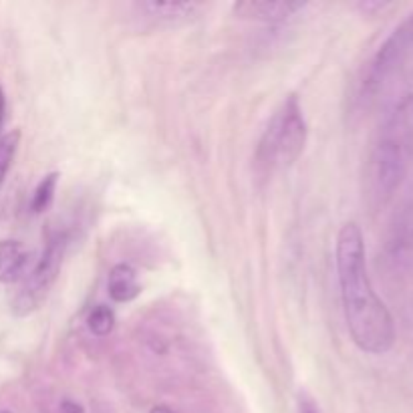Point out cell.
Here are the masks:
<instances>
[{
	"label": "cell",
	"mask_w": 413,
	"mask_h": 413,
	"mask_svg": "<svg viewBox=\"0 0 413 413\" xmlns=\"http://www.w3.org/2000/svg\"><path fill=\"white\" fill-rule=\"evenodd\" d=\"M337 280L347 329L353 343L369 355H385L395 343V323L369 279L363 232L355 222L343 224L335 248Z\"/></svg>",
	"instance_id": "1"
},
{
	"label": "cell",
	"mask_w": 413,
	"mask_h": 413,
	"mask_svg": "<svg viewBox=\"0 0 413 413\" xmlns=\"http://www.w3.org/2000/svg\"><path fill=\"white\" fill-rule=\"evenodd\" d=\"M413 161V93L405 95L381 123L369 157V198L381 206L399 190Z\"/></svg>",
	"instance_id": "2"
},
{
	"label": "cell",
	"mask_w": 413,
	"mask_h": 413,
	"mask_svg": "<svg viewBox=\"0 0 413 413\" xmlns=\"http://www.w3.org/2000/svg\"><path fill=\"white\" fill-rule=\"evenodd\" d=\"M307 134L309 129L301 101L292 93L282 101L258 141V166L262 169H272L294 164L304 149Z\"/></svg>",
	"instance_id": "3"
},
{
	"label": "cell",
	"mask_w": 413,
	"mask_h": 413,
	"mask_svg": "<svg viewBox=\"0 0 413 413\" xmlns=\"http://www.w3.org/2000/svg\"><path fill=\"white\" fill-rule=\"evenodd\" d=\"M413 55V12L397 24L389 36L379 45L375 55L369 59L357 83V103L369 107L387 89L395 75Z\"/></svg>",
	"instance_id": "4"
},
{
	"label": "cell",
	"mask_w": 413,
	"mask_h": 413,
	"mask_svg": "<svg viewBox=\"0 0 413 413\" xmlns=\"http://www.w3.org/2000/svg\"><path fill=\"white\" fill-rule=\"evenodd\" d=\"M67 232H56L46 240L43 254L36 260V264L26 272L21 289L12 299V313L16 317L33 314L46 301L49 292L55 287L56 279H59V272H61L63 260H65V254H67Z\"/></svg>",
	"instance_id": "5"
},
{
	"label": "cell",
	"mask_w": 413,
	"mask_h": 413,
	"mask_svg": "<svg viewBox=\"0 0 413 413\" xmlns=\"http://www.w3.org/2000/svg\"><path fill=\"white\" fill-rule=\"evenodd\" d=\"M381 260L393 274L413 267V186L397 204L383 238Z\"/></svg>",
	"instance_id": "6"
},
{
	"label": "cell",
	"mask_w": 413,
	"mask_h": 413,
	"mask_svg": "<svg viewBox=\"0 0 413 413\" xmlns=\"http://www.w3.org/2000/svg\"><path fill=\"white\" fill-rule=\"evenodd\" d=\"M304 2H289V0H246L234 4V12L248 21H258L267 24H282L301 12Z\"/></svg>",
	"instance_id": "7"
},
{
	"label": "cell",
	"mask_w": 413,
	"mask_h": 413,
	"mask_svg": "<svg viewBox=\"0 0 413 413\" xmlns=\"http://www.w3.org/2000/svg\"><path fill=\"white\" fill-rule=\"evenodd\" d=\"M31 250L19 240H0V282H21L29 272Z\"/></svg>",
	"instance_id": "8"
},
{
	"label": "cell",
	"mask_w": 413,
	"mask_h": 413,
	"mask_svg": "<svg viewBox=\"0 0 413 413\" xmlns=\"http://www.w3.org/2000/svg\"><path fill=\"white\" fill-rule=\"evenodd\" d=\"M135 6L144 12L147 19L166 24L186 23L201 9V4L198 2H157V0H146Z\"/></svg>",
	"instance_id": "9"
},
{
	"label": "cell",
	"mask_w": 413,
	"mask_h": 413,
	"mask_svg": "<svg viewBox=\"0 0 413 413\" xmlns=\"http://www.w3.org/2000/svg\"><path fill=\"white\" fill-rule=\"evenodd\" d=\"M107 291H109L111 301L115 302H131L137 299L141 292V284H139L135 268L125 262L115 264L107 277Z\"/></svg>",
	"instance_id": "10"
},
{
	"label": "cell",
	"mask_w": 413,
	"mask_h": 413,
	"mask_svg": "<svg viewBox=\"0 0 413 413\" xmlns=\"http://www.w3.org/2000/svg\"><path fill=\"white\" fill-rule=\"evenodd\" d=\"M59 178H61V176H59L56 171H51V174H46L45 178L36 184V188H34L33 191V198H31V210H33V214H43L45 210L51 208V204L55 200Z\"/></svg>",
	"instance_id": "11"
},
{
	"label": "cell",
	"mask_w": 413,
	"mask_h": 413,
	"mask_svg": "<svg viewBox=\"0 0 413 413\" xmlns=\"http://www.w3.org/2000/svg\"><path fill=\"white\" fill-rule=\"evenodd\" d=\"M19 144H21V131L19 129L0 134V186H2V181L6 179L9 171H11Z\"/></svg>",
	"instance_id": "12"
},
{
	"label": "cell",
	"mask_w": 413,
	"mask_h": 413,
	"mask_svg": "<svg viewBox=\"0 0 413 413\" xmlns=\"http://www.w3.org/2000/svg\"><path fill=\"white\" fill-rule=\"evenodd\" d=\"M87 324H89V331L93 335L107 337L113 331V327H115V313H113L109 307H103V304H101V307L91 311Z\"/></svg>",
	"instance_id": "13"
},
{
	"label": "cell",
	"mask_w": 413,
	"mask_h": 413,
	"mask_svg": "<svg viewBox=\"0 0 413 413\" xmlns=\"http://www.w3.org/2000/svg\"><path fill=\"white\" fill-rule=\"evenodd\" d=\"M299 413H323L321 407L317 405L313 397L309 393H299V402H297Z\"/></svg>",
	"instance_id": "14"
},
{
	"label": "cell",
	"mask_w": 413,
	"mask_h": 413,
	"mask_svg": "<svg viewBox=\"0 0 413 413\" xmlns=\"http://www.w3.org/2000/svg\"><path fill=\"white\" fill-rule=\"evenodd\" d=\"M61 413H85L83 405L73 399H63L61 402Z\"/></svg>",
	"instance_id": "15"
},
{
	"label": "cell",
	"mask_w": 413,
	"mask_h": 413,
	"mask_svg": "<svg viewBox=\"0 0 413 413\" xmlns=\"http://www.w3.org/2000/svg\"><path fill=\"white\" fill-rule=\"evenodd\" d=\"M4 121H6V95H4L2 85H0V131H2Z\"/></svg>",
	"instance_id": "16"
},
{
	"label": "cell",
	"mask_w": 413,
	"mask_h": 413,
	"mask_svg": "<svg viewBox=\"0 0 413 413\" xmlns=\"http://www.w3.org/2000/svg\"><path fill=\"white\" fill-rule=\"evenodd\" d=\"M149 413H174V412H171L169 407H166V405H156Z\"/></svg>",
	"instance_id": "17"
},
{
	"label": "cell",
	"mask_w": 413,
	"mask_h": 413,
	"mask_svg": "<svg viewBox=\"0 0 413 413\" xmlns=\"http://www.w3.org/2000/svg\"><path fill=\"white\" fill-rule=\"evenodd\" d=\"M0 413H12V412H0Z\"/></svg>",
	"instance_id": "18"
}]
</instances>
